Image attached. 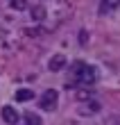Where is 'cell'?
<instances>
[{
  "label": "cell",
  "instance_id": "cell-1",
  "mask_svg": "<svg viewBox=\"0 0 120 125\" xmlns=\"http://www.w3.org/2000/svg\"><path fill=\"white\" fill-rule=\"evenodd\" d=\"M70 75L75 82H79L82 86H93L97 82V71L93 66H86L84 62H75L70 66Z\"/></svg>",
  "mask_w": 120,
  "mask_h": 125
},
{
  "label": "cell",
  "instance_id": "cell-2",
  "mask_svg": "<svg viewBox=\"0 0 120 125\" xmlns=\"http://www.w3.org/2000/svg\"><path fill=\"white\" fill-rule=\"evenodd\" d=\"M57 100H59V93L55 89H48L46 93L41 95V109H46V112H52V109L57 107Z\"/></svg>",
  "mask_w": 120,
  "mask_h": 125
},
{
  "label": "cell",
  "instance_id": "cell-3",
  "mask_svg": "<svg viewBox=\"0 0 120 125\" xmlns=\"http://www.w3.org/2000/svg\"><path fill=\"white\" fill-rule=\"evenodd\" d=\"M0 116H2V121L9 123V125H16V123H18V112H16L11 105H5L2 109H0Z\"/></svg>",
  "mask_w": 120,
  "mask_h": 125
},
{
  "label": "cell",
  "instance_id": "cell-4",
  "mask_svg": "<svg viewBox=\"0 0 120 125\" xmlns=\"http://www.w3.org/2000/svg\"><path fill=\"white\" fill-rule=\"evenodd\" d=\"M120 7V0H102L100 2V14H111Z\"/></svg>",
  "mask_w": 120,
  "mask_h": 125
},
{
  "label": "cell",
  "instance_id": "cell-5",
  "mask_svg": "<svg viewBox=\"0 0 120 125\" xmlns=\"http://www.w3.org/2000/svg\"><path fill=\"white\" fill-rule=\"evenodd\" d=\"M48 66H50V71H52V73H59V71L66 66V57H64V55H55V57L50 59Z\"/></svg>",
  "mask_w": 120,
  "mask_h": 125
},
{
  "label": "cell",
  "instance_id": "cell-6",
  "mask_svg": "<svg viewBox=\"0 0 120 125\" xmlns=\"http://www.w3.org/2000/svg\"><path fill=\"white\" fill-rule=\"evenodd\" d=\"M23 121H25V125H43L41 116H39V114H34V112H27V114L23 116Z\"/></svg>",
  "mask_w": 120,
  "mask_h": 125
},
{
  "label": "cell",
  "instance_id": "cell-7",
  "mask_svg": "<svg viewBox=\"0 0 120 125\" xmlns=\"http://www.w3.org/2000/svg\"><path fill=\"white\" fill-rule=\"evenodd\" d=\"M29 14H32L34 21H43V18H46V7H43V5H34L32 9H29Z\"/></svg>",
  "mask_w": 120,
  "mask_h": 125
},
{
  "label": "cell",
  "instance_id": "cell-8",
  "mask_svg": "<svg viewBox=\"0 0 120 125\" xmlns=\"http://www.w3.org/2000/svg\"><path fill=\"white\" fill-rule=\"evenodd\" d=\"M32 98H34V91H29V89L16 91V100H18V102H27V100H32Z\"/></svg>",
  "mask_w": 120,
  "mask_h": 125
},
{
  "label": "cell",
  "instance_id": "cell-9",
  "mask_svg": "<svg viewBox=\"0 0 120 125\" xmlns=\"http://www.w3.org/2000/svg\"><path fill=\"white\" fill-rule=\"evenodd\" d=\"M97 112H100V105L97 102H86L82 107V114H97Z\"/></svg>",
  "mask_w": 120,
  "mask_h": 125
},
{
  "label": "cell",
  "instance_id": "cell-10",
  "mask_svg": "<svg viewBox=\"0 0 120 125\" xmlns=\"http://www.w3.org/2000/svg\"><path fill=\"white\" fill-rule=\"evenodd\" d=\"M9 5H11V9H16V11H23L25 7H27V5H25V0H11Z\"/></svg>",
  "mask_w": 120,
  "mask_h": 125
},
{
  "label": "cell",
  "instance_id": "cell-11",
  "mask_svg": "<svg viewBox=\"0 0 120 125\" xmlns=\"http://www.w3.org/2000/svg\"><path fill=\"white\" fill-rule=\"evenodd\" d=\"M77 98H79V100H86V98H93V91H88V93H86V89H84V91H79V93H77Z\"/></svg>",
  "mask_w": 120,
  "mask_h": 125
}]
</instances>
